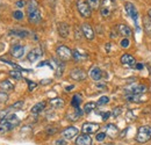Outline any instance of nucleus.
<instances>
[{
	"label": "nucleus",
	"instance_id": "f257e3e1",
	"mask_svg": "<svg viewBox=\"0 0 151 145\" xmlns=\"http://www.w3.org/2000/svg\"><path fill=\"white\" fill-rule=\"evenodd\" d=\"M20 124L19 117L15 114H8L0 120V132H7L13 130Z\"/></svg>",
	"mask_w": 151,
	"mask_h": 145
},
{
	"label": "nucleus",
	"instance_id": "f03ea898",
	"mask_svg": "<svg viewBox=\"0 0 151 145\" xmlns=\"http://www.w3.org/2000/svg\"><path fill=\"white\" fill-rule=\"evenodd\" d=\"M151 139V127L150 126H142L138 128L136 135V142L144 144Z\"/></svg>",
	"mask_w": 151,
	"mask_h": 145
},
{
	"label": "nucleus",
	"instance_id": "7ed1b4c3",
	"mask_svg": "<svg viewBox=\"0 0 151 145\" xmlns=\"http://www.w3.org/2000/svg\"><path fill=\"white\" fill-rule=\"evenodd\" d=\"M56 52L58 58L60 60H63V62H68V60H70L72 58V50L69 49L65 45H59L56 49Z\"/></svg>",
	"mask_w": 151,
	"mask_h": 145
},
{
	"label": "nucleus",
	"instance_id": "20e7f679",
	"mask_svg": "<svg viewBox=\"0 0 151 145\" xmlns=\"http://www.w3.org/2000/svg\"><path fill=\"white\" fill-rule=\"evenodd\" d=\"M77 8H78L79 14L83 18H90L91 14H92V8L88 6L87 2H85L83 0H78L77 1Z\"/></svg>",
	"mask_w": 151,
	"mask_h": 145
},
{
	"label": "nucleus",
	"instance_id": "39448f33",
	"mask_svg": "<svg viewBox=\"0 0 151 145\" xmlns=\"http://www.w3.org/2000/svg\"><path fill=\"white\" fill-rule=\"evenodd\" d=\"M114 9V0H104L100 6V13L104 18H108Z\"/></svg>",
	"mask_w": 151,
	"mask_h": 145
},
{
	"label": "nucleus",
	"instance_id": "423d86ee",
	"mask_svg": "<svg viewBox=\"0 0 151 145\" xmlns=\"http://www.w3.org/2000/svg\"><path fill=\"white\" fill-rule=\"evenodd\" d=\"M124 9H126V12H127V14L130 17V18L134 20V22H135V24H136V27H137V19H138V12H137V9H136V7L132 5V2H126L124 4ZM137 29L139 30V28L137 27Z\"/></svg>",
	"mask_w": 151,
	"mask_h": 145
},
{
	"label": "nucleus",
	"instance_id": "0eeeda50",
	"mask_svg": "<svg viewBox=\"0 0 151 145\" xmlns=\"http://www.w3.org/2000/svg\"><path fill=\"white\" fill-rule=\"evenodd\" d=\"M79 134V130L77 129L76 127H68L66 129H64L63 131H62V137L64 138V139H72V138H75L76 136Z\"/></svg>",
	"mask_w": 151,
	"mask_h": 145
},
{
	"label": "nucleus",
	"instance_id": "6e6552de",
	"mask_svg": "<svg viewBox=\"0 0 151 145\" xmlns=\"http://www.w3.org/2000/svg\"><path fill=\"white\" fill-rule=\"evenodd\" d=\"M100 126L98 123H93V122H86L83 124L81 127V131L83 134H86V135H91V134H94L99 130Z\"/></svg>",
	"mask_w": 151,
	"mask_h": 145
},
{
	"label": "nucleus",
	"instance_id": "1a4fd4ad",
	"mask_svg": "<svg viewBox=\"0 0 151 145\" xmlns=\"http://www.w3.org/2000/svg\"><path fill=\"white\" fill-rule=\"evenodd\" d=\"M147 91H148V87L145 85H134L132 87L126 88V92L128 94H132V95H142Z\"/></svg>",
	"mask_w": 151,
	"mask_h": 145
},
{
	"label": "nucleus",
	"instance_id": "9d476101",
	"mask_svg": "<svg viewBox=\"0 0 151 145\" xmlns=\"http://www.w3.org/2000/svg\"><path fill=\"white\" fill-rule=\"evenodd\" d=\"M120 62H121L122 65H124V66H127V67H132V66H134V65L136 64V59L132 57V55H129V54L122 55L121 58H120Z\"/></svg>",
	"mask_w": 151,
	"mask_h": 145
},
{
	"label": "nucleus",
	"instance_id": "9b49d317",
	"mask_svg": "<svg viewBox=\"0 0 151 145\" xmlns=\"http://www.w3.org/2000/svg\"><path fill=\"white\" fill-rule=\"evenodd\" d=\"M42 55H43V52H42V49H41V48H35V49H33V50H32V51L28 54V56H27V59H28V62L34 63V62L38 60V59L42 57Z\"/></svg>",
	"mask_w": 151,
	"mask_h": 145
},
{
	"label": "nucleus",
	"instance_id": "f8f14e48",
	"mask_svg": "<svg viewBox=\"0 0 151 145\" xmlns=\"http://www.w3.org/2000/svg\"><path fill=\"white\" fill-rule=\"evenodd\" d=\"M81 33L84 34V36L86 37L88 41H92L94 38V32H93L92 27L88 23H83L81 24Z\"/></svg>",
	"mask_w": 151,
	"mask_h": 145
},
{
	"label": "nucleus",
	"instance_id": "ddd939ff",
	"mask_svg": "<svg viewBox=\"0 0 151 145\" xmlns=\"http://www.w3.org/2000/svg\"><path fill=\"white\" fill-rule=\"evenodd\" d=\"M70 77L73 79V80H77V81H81V80H85L86 78V73L84 70L81 69H73L71 73H70Z\"/></svg>",
	"mask_w": 151,
	"mask_h": 145
},
{
	"label": "nucleus",
	"instance_id": "4468645a",
	"mask_svg": "<svg viewBox=\"0 0 151 145\" xmlns=\"http://www.w3.org/2000/svg\"><path fill=\"white\" fill-rule=\"evenodd\" d=\"M76 145H92V138L90 135L83 134L77 137L76 139Z\"/></svg>",
	"mask_w": 151,
	"mask_h": 145
},
{
	"label": "nucleus",
	"instance_id": "2eb2a0df",
	"mask_svg": "<svg viewBox=\"0 0 151 145\" xmlns=\"http://www.w3.org/2000/svg\"><path fill=\"white\" fill-rule=\"evenodd\" d=\"M42 20V15H41V12L40 11H34L32 13H28V21L33 24H37L41 22Z\"/></svg>",
	"mask_w": 151,
	"mask_h": 145
},
{
	"label": "nucleus",
	"instance_id": "dca6fc26",
	"mask_svg": "<svg viewBox=\"0 0 151 145\" xmlns=\"http://www.w3.org/2000/svg\"><path fill=\"white\" fill-rule=\"evenodd\" d=\"M11 55L14 58H21V57H23V55H24V47L23 45H20V44L14 45L11 49Z\"/></svg>",
	"mask_w": 151,
	"mask_h": 145
},
{
	"label": "nucleus",
	"instance_id": "f3484780",
	"mask_svg": "<svg viewBox=\"0 0 151 145\" xmlns=\"http://www.w3.org/2000/svg\"><path fill=\"white\" fill-rule=\"evenodd\" d=\"M117 32H119V34H120V35L127 37V38H128V37H130L132 35V29H130L127 24H123V23H120V24L117 26Z\"/></svg>",
	"mask_w": 151,
	"mask_h": 145
},
{
	"label": "nucleus",
	"instance_id": "a211bd4d",
	"mask_svg": "<svg viewBox=\"0 0 151 145\" xmlns=\"http://www.w3.org/2000/svg\"><path fill=\"white\" fill-rule=\"evenodd\" d=\"M90 77H91L94 81H99V80H101V78H102V71H101L98 66H93V67L90 70Z\"/></svg>",
	"mask_w": 151,
	"mask_h": 145
},
{
	"label": "nucleus",
	"instance_id": "6ab92c4d",
	"mask_svg": "<svg viewBox=\"0 0 151 145\" xmlns=\"http://www.w3.org/2000/svg\"><path fill=\"white\" fill-rule=\"evenodd\" d=\"M117 134H119V129H117V127H116L115 124L109 123V124L106 126V135H107V136L114 138V137L117 136Z\"/></svg>",
	"mask_w": 151,
	"mask_h": 145
},
{
	"label": "nucleus",
	"instance_id": "aec40b11",
	"mask_svg": "<svg viewBox=\"0 0 151 145\" xmlns=\"http://www.w3.org/2000/svg\"><path fill=\"white\" fill-rule=\"evenodd\" d=\"M69 33H70V27L66 23H59L58 24V34L63 38L69 36Z\"/></svg>",
	"mask_w": 151,
	"mask_h": 145
},
{
	"label": "nucleus",
	"instance_id": "412c9836",
	"mask_svg": "<svg viewBox=\"0 0 151 145\" xmlns=\"http://www.w3.org/2000/svg\"><path fill=\"white\" fill-rule=\"evenodd\" d=\"M83 114H84V110H81L80 107H77V108H75L72 114H70V113L68 114V120H70V121H77L79 117H81Z\"/></svg>",
	"mask_w": 151,
	"mask_h": 145
},
{
	"label": "nucleus",
	"instance_id": "4be33fe9",
	"mask_svg": "<svg viewBox=\"0 0 151 145\" xmlns=\"http://www.w3.org/2000/svg\"><path fill=\"white\" fill-rule=\"evenodd\" d=\"M126 100H127L128 102H136V103H139V102H144L147 99H144L142 95H132V94H127Z\"/></svg>",
	"mask_w": 151,
	"mask_h": 145
},
{
	"label": "nucleus",
	"instance_id": "5701e85b",
	"mask_svg": "<svg viewBox=\"0 0 151 145\" xmlns=\"http://www.w3.org/2000/svg\"><path fill=\"white\" fill-rule=\"evenodd\" d=\"M45 105H47V103H45V101H42V102H38V103H36V105H35V106L32 108V114H33V115H35V116H36V115H38L41 111H43V110H44V108H45Z\"/></svg>",
	"mask_w": 151,
	"mask_h": 145
},
{
	"label": "nucleus",
	"instance_id": "b1692460",
	"mask_svg": "<svg viewBox=\"0 0 151 145\" xmlns=\"http://www.w3.org/2000/svg\"><path fill=\"white\" fill-rule=\"evenodd\" d=\"M49 102H50V106H51V107H54V108H63V107H64V105H65L64 100H63V99H60V98L51 99Z\"/></svg>",
	"mask_w": 151,
	"mask_h": 145
},
{
	"label": "nucleus",
	"instance_id": "393cba45",
	"mask_svg": "<svg viewBox=\"0 0 151 145\" xmlns=\"http://www.w3.org/2000/svg\"><path fill=\"white\" fill-rule=\"evenodd\" d=\"M12 35H14V36H18L20 38H24V37L28 36V32L27 30H24V29H13V30H11L9 32Z\"/></svg>",
	"mask_w": 151,
	"mask_h": 145
},
{
	"label": "nucleus",
	"instance_id": "a878e982",
	"mask_svg": "<svg viewBox=\"0 0 151 145\" xmlns=\"http://www.w3.org/2000/svg\"><path fill=\"white\" fill-rule=\"evenodd\" d=\"M0 87L2 91H13L14 90V85L9 81V80H4L0 83Z\"/></svg>",
	"mask_w": 151,
	"mask_h": 145
},
{
	"label": "nucleus",
	"instance_id": "bb28decb",
	"mask_svg": "<svg viewBox=\"0 0 151 145\" xmlns=\"http://www.w3.org/2000/svg\"><path fill=\"white\" fill-rule=\"evenodd\" d=\"M1 62H4L5 64H7V65H11V66H13L14 69H17V70H19V71H24V72H30L32 70H29V69H23L22 66H20L18 64H15V63H13V62H9V60H7V59H0Z\"/></svg>",
	"mask_w": 151,
	"mask_h": 145
},
{
	"label": "nucleus",
	"instance_id": "cd10ccee",
	"mask_svg": "<svg viewBox=\"0 0 151 145\" xmlns=\"http://www.w3.org/2000/svg\"><path fill=\"white\" fill-rule=\"evenodd\" d=\"M83 99H81V95L80 94H75L72 96V100H71V106L73 108H77V107H80V103H81Z\"/></svg>",
	"mask_w": 151,
	"mask_h": 145
},
{
	"label": "nucleus",
	"instance_id": "c85d7f7f",
	"mask_svg": "<svg viewBox=\"0 0 151 145\" xmlns=\"http://www.w3.org/2000/svg\"><path fill=\"white\" fill-rule=\"evenodd\" d=\"M52 62H54V64L56 65V67H57L56 75H57V77L62 75V74H63V70H64V64H63L62 62L57 60V59H52Z\"/></svg>",
	"mask_w": 151,
	"mask_h": 145
},
{
	"label": "nucleus",
	"instance_id": "c756f323",
	"mask_svg": "<svg viewBox=\"0 0 151 145\" xmlns=\"http://www.w3.org/2000/svg\"><path fill=\"white\" fill-rule=\"evenodd\" d=\"M38 7H37V2H36V0H30L29 2H28V6H27V11H28V13H32V12H34V11H37Z\"/></svg>",
	"mask_w": 151,
	"mask_h": 145
},
{
	"label": "nucleus",
	"instance_id": "7c9ffc66",
	"mask_svg": "<svg viewBox=\"0 0 151 145\" xmlns=\"http://www.w3.org/2000/svg\"><path fill=\"white\" fill-rule=\"evenodd\" d=\"M96 107V103L95 102H87L85 106H84V113L86 114H90L91 111H93Z\"/></svg>",
	"mask_w": 151,
	"mask_h": 145
},
{
	"label": "nucleus",
	"instance_id": "2f4dec72",
	"mask_svg": "<svg viewBox=\"0 0 151 145\" xmlns=\"http://www.w3.org/2000/svg\"><path fill=\"white\" fill-rule=\"evenodd\" d=\"M72 57L75 58L77 62H81V60L85 59L87 56L84 54H81V52H79L78 50H73V51H72Z\"/></svg>",
	"mask_w": 151,
	"mask_h": 145
},
{
	"label": "nucleus",
	"instance_id": "473e14b6",
	"mask_svg": "<svg viewBox=\"0 0 151 145\" xmlns=\"http://www.w3.org/2000/svg\"><path fill=\"white\" fill-rule=\"evenodd\" d=\"M87 4L92 9H99L100 6H101L100 5V0H87Z\"/></svg>",
	"mask_w": 151,
	"mask_h": 145
},
{
	"label": "nucleus",
	"instance_id": "72a5a7b5",
	"mask_svg": "<svg viewBox=\"0 0 151 145\" xmlns=\"http://www.w3.org/2000/svg\"><path fill=\"white\" fill-rule=\"evenodd\" d=\"M143 22H144V28H145V32L148 33V34H150L151 35V20L148 18H144L143 19Z\"/></svg>",
	"mask_w": 151,
	"mask_h": 145
},
{
	"label": "nucleus",
	"instance_id": "f704fd0d",
	"mask_svg": "<svg viewBox=\"0 0 151 145\" xmlns=\"http://www.w3.org/2000/svg\"><path fill=\"white\" fill-rule=\"evenodd\" d=\"M9 75L13 77L15 80H20L22 78V74H21V71L19 70H13V71H9Z\"/></svg>",
	"mask_w": 151,
	"mask_h": 145
},
{
	"label": "nucleus",
	"instance_id": "c9c22d12",
	"mask_svg": "<svg viewBox=\"0 0 151 145\" xmlns=\"http://www.w3.org/2000/svg\"><path fill=\"white\" fill-rule=\"evenodd\" d=\"M120 45H121V48H123V49L129 48V47H130V41H129V38L124 37V38H123V39L120 42Z\"/></svg>",
	"mask_w": 151,
	"mask_h": 145
},
{
	"label": "nucleus",
	"instance_id": "e433bc0d",
	"mask_svg": "<svg viewBox=\"0 0 151 145\" xmlns=\"http://www.w3.org/2000/svg\"><path fill=\"white\" fill-rule=\"evenodd\" d=\"M23 107V101H18V102H15L14 105H12L11 107H8V108L11 109V111L12 110H18V109H21Z\"/></svg>",
	"mask_w": 151,
	"mask_h": 145
},
{
	"label": "nucleus",
	"instance_id": "4c0bfd02",
	"mask_svg": "<svg viewBox=\"0 0 151 145\" xmlns=\"http://www.w3.org/2000/svg\"><path fill=\"white\" fill-rule=\"evenodd\" d=\"M108 102H109V98H108V96H101V98L99 99V101L96 102V105L102 106V105H106V103H108Z\"/></svg>",
	"mask_w": 151,
	"mask_h": 145
},
{
	"label": "nucleus",
	"instance_id": "58836bf2",
	"mask_svg": "<svg viewBox=\"0 0 151 145\" xmlns=\"http://www.w3.org/2000/svg\"><path fill=\"white\" fill-rule=\"evenodd\" d=\"M42 66H49V67H51V69H55V66H54L49 60H44V62H41V63L37 64V67H42Z\"/></svg>",
	"mask_w": 151,
	"mask_h": 145
},
{
	"label": "nucleus",
	"instance_id": "ea45409f",
	"mask_svg": "<svg viewBox=\"0 0 151 145\" xmlns=\"http://www.w3.org/2000/svg\"><path fill=\"white\" fill-rule=\"evenodd\" d=\"M24 17V14L21 12V11H15V12H13V18L15 19V20H22Z\"/></svg>",
	"mask_w": 151,
	"mask_h": 145
},
{
	"label": "nucleus",
	"instance_id": "a19ab883",
	"mask_svg": "<svg viewBox=\"0 0 151 145\" xmlns=\"http://www.w3.org/2000/svg\"><path fill=\"white\" fill-rule=\"evenodd\" d=\"M106 137H107L106 132H99V134H96V136H95V138H96L98 142H102V141H105Z\"/></svg>",
	"mask_w": 151,
	"mask_h": 145
},
{
	"label": "nucleus",
	"instance_id": "79ce46f5",
	"mask_svg": "<svg viewBox=\"0 0 151 145\" xmlns=\"http://www.w3.org/2000/svg\"><path fill=\"white\" fill-rule=\"evenodd\" d=\"M27 80V83H28V90L32 92L34 91L36 87H37V84L36 83H34V81H30V80H28V79H26Z\"/></svg>",
	"mask_w": 151,
	"mask_h": 145
},
{
	"label": "nucleus",
	"instance_id": "37998d69",
	"mask_svg": "<svg viewBox=\"0 0 151 145\" xmlns=\"http://www.w3.org/2000/svg\"><path fill=\"white\" fill-rule=\"evenodd\" d=\"M121 113H122V108L121 107H115L113 109V111H112V116L113 117H117V116H120Z\"/></svg>",
	"mask_w": 151,
	"mask_h": 145
},
{
	"label": "nucleus",
	"instance_id": "c03bdc74",
	"mask_svg": "<svg viewBox=\"0 0 151 145\" xmlns=\"http://www.w3.org/2000/svg\"><path fill=\"white\" fill-rule=\"evenodd\" d=\"M45 132L48 134V135H54V134H56L57 132V128H55V127H51V126H49V127L45 129Z\"/></svg>",
	"mask_w": 151,
	"mask_h": 145
},
{
	"label": "nucleus",
	"instance_id": "a18cd8bd",
	"mask_svg": "<svg viewBox=\"0 0 151 145\" xmlns=\"http://www.w3.org/2000/svg\"><path fill=\"white\" fill-rule=\"evenodd\" d=\"M7 100H8V95L6 93H4V91H1L0 92V102L1 103H5Z\"/></svg>",
	"mask_w": 151,
	"mask_h": 145
},
{
	"label": "nucleus",
	"instance_id": "49530a36",
	"mask_svg": "<svg viewBox=\"0 0 151 145\" xmlns=\"http://www.w3.org/2000/svg\"><path fill=\"white\" fill-rule=\"evenodd\" d=\"M101 116H102V121H107L112 116V113L111 111H106V113H102Z\"/></svg>",
	"mask_w": 151,
	"mask_h": 145
},
{
	"label": "nucleus",
	"instance_id": "de8ad7c7",
	"mask_svg": "<svg viewBox=\"0 0 151 145\" xmlns=\"http://www.w3.org/2000/svg\"><path fill=\"white\" fill-rule=\"evenodd\" d=\"M17 7H19V8H22V7H24L26 6V1H23V0H19V1H17Z\"/></svg>",
	"mask_w": 151,
	"mask_h": 145
},
{
	"label": "nucleus",
	"instance_id": "09e8293b",
	"mask_svg": "<svg viewBox=\"0 0 151 145\" xmlns=\"http://www.w3.org/2000/svg\"><path fill=\"white\" fill-rule=\"evenodd\" d=\"M55 144L56 145H66V139H64V138H62V139H57L56 142H55Z\"/></svg>",
	"mask_w": 151,
	"mask_h": 145
},
{
	"label": "nucleus",
	"instance_id": "8fccbe9b",
	"mask_svg": "<svg viewBox=\"0 0 151 145\" xmlns=\"http://www.w3.org/2000/svg\"><path fill=\"white\" fill-rule=\"evenodd\" d=\"M143 67H144V65L141 64V63H137V64L135 65V69H136V70H142Z\"/></svg>",
	"mask_w": 151,
	"mask_h": 145
},
{
	"label": "nucleus",
	"instance_id": "3c124183",
	"mask_svg": "<svg viewBox=\"0 0 151 145\" xmlns=\"http://www.w3.org/2000/svg\"><path fill=\"white\" fill-rule=\"evenodd\" d=\"M73 87H75V86H73V85H71V86H68L65 90H66V92H70V91H72V88H73Z\"/></svg>",
	"mask_w": 151,
	"mask_h": 145
},
{
	"label": "nucleus",
	"instance_id": "603ef678",
	"mask_svg": "<svg viewBox=\"0 0 151 145\" xmlns=\"http://www.w3.org/2000/svg\"><path fill=\"white\" fill-rule=\"evenodd\" d=\"M106 50H107V51L109 52V50H111V43H108V44L106 45Z\"/></svg>",
	"mask_w": 151,
	"mask_h": 145
},
{
	"label": "nucleus",
	"instance_id": "864d4df0",
	"mask_svg": "<svg viewBox=\"0 0 151 145\" xmlns=\"http://www.w3.org/2000/svg\"><path fill=\"white\" fill-rule=\"evenodd\" d=\"M148 17H149V19L151 20V9H149V12H148Z\"/></svg>",
	"mask_w": 151,
	"mask_h": 145
}]
</instances>
